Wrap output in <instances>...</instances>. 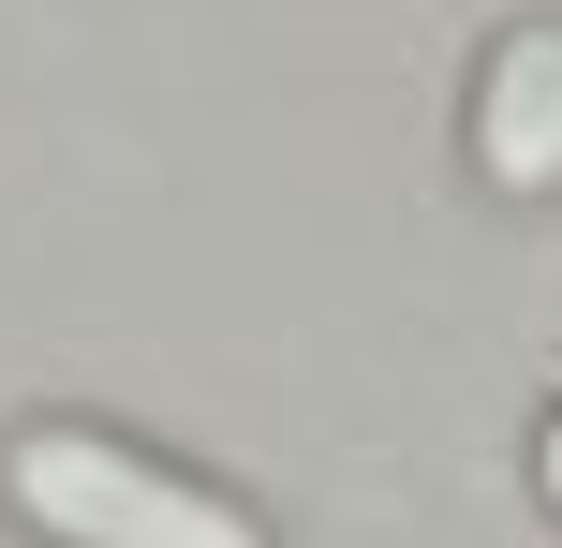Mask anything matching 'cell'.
<instances>
[{
	"label": "cell",
	"instance_id": "obj_3",
	"mask_svg": "<svg viewBox=\"0 0 562 548\" xmlns=\"http://www.w3.org/2000/svg\"><path fill=\"white\" fill-rule=\"evenodd\" d=\"M533 490L562 504V401H548V430H533Z\"/></svg>",
	"mask_w": 562,
	"mask_h": 548
},
{
	"label": "cell",
	"instance_id": "obj_2",
	"mask_svg": "<svg viewBox=\"0 0 562 548\" xmlns=\"http://www.w3.org/2000/svg\"><path fill=\"white\" fill-rule=\"evenodd\" d=\"M474 178L518 208L562 193V15H518L474 75Z\"/></svg>",
	"mask_w": 562,
	"mask_h": 548
},
{
	"label": "cell",
	"instance_id": "obj_1",
	"mask_svg": "<svg viewBox=\"0 0 562 548\" xmlns=\"http://www.w3.org/2000/svg\"><path fill=\"white\" fill-rule=\"evenodd\" d=\"M0 504L45 548H267V519L237 490H207V474L89 430V415H30V430L0 445Z\"/></svg>",
	"mask_w": 562,
	"mask_h": 548
}]
</instances>
